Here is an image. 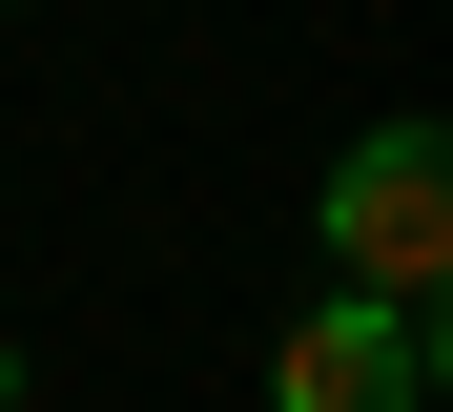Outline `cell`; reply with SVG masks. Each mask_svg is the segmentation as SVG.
I'll return each mask as SVG.
<instances>
[{"label": "cell", "instance_id": "obj_2", "mask_svg": "<svg viewBox=\"0 0 453 412\" xmlns=\"http://www.w3.org/2000/svg\"><path fill=\"white\" fill-rule=\"evenodd\" d=\"M433 392H453V309H371V289H330V309L268 330V412H433Z\"/></svg>", "mask_w": 453, "mask_h": 412}, {"label": "cell", "instance_id": "obj_1", "mask_svg": "<svg viewBox=\"0 0 453 412\" xmlns=\"http://www.w3.org/2000/svg\"><path fill=\"white\" fill-rule=\"evenodd\" d=\"M310 247L371 309H453V124H350L310 186Z\"/></svg>", "mask_w": 453, "mask_h": 412}, {"label": "cell", "instance_id": "obj_3", "mask_svg": "<svg viewBox=\"0 0 453 412\" xmlns=\"http://www.w3.org/2000/svg\"><path fill=\"white\" fill-rule=\"evenodd\" d=\"M0 412H21V330H0Z\"/></svg>", "mask_w": 453, "mask_h": 412}]
</instances>
